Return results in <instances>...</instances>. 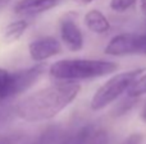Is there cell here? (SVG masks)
Returning a JSON list of instances; mask_svg holds the SVG:
<instances>
[{
    "label": "cell",
    "mask_w": 146,
    "mask_h": 144,
    "mask_svg": "<svg viewBox=\"0 0 146 144\" xmlns=\"http://www.w3.org/2000/svg\"><path fill=\"white\" fill-rule=\"evenodd\" d=\"M137 98H133V97L127 96L126 99H123L122 102H119L117 105V107L114 109L113 114L114 116H122V115H126L129 110H132V107L135 106V102H136Z\"/></svg>",
    "instance_id": "obj_15"
},
{
    "label": "cell",
    "mask_w": 146,
    "mask_h": 144,
    "mask_svg": "<svg viewBox=\"0 0 146 144\" xmlns=\"http://www.w3.org/2000/svg\"><path fill=\"white\" fill-rule=\"evenodd\" d=\"M90 144H109L108 133L104 132V130H96L95 135H94Z\"/></svg>",
    "instance_id": "obj_18"
},
{
    "label": "cell",
    "mask_w": 146,
    "mask_h": 144,
    "mask_svg": "<svg viewBox=\"0 0 146 144\" xmlns=\"http://www.w3.org/2000/svg\"><path fill=\"white\" fill-rule=\"evenodd\" d=\"M140 119L142 120V121L146 124V102L144 103V106H142L141 109V112H140Z\"/></svg>",
    "instance_id": "obj_21"
},
{
    "label": "cell",
    "mask_w": 146,
    "mask_h": 144,
    "mask_svg": "<svg viewBox=\"0 0 146 144\" xmlns=\"http://www.w3.org/2000/svg\"><path fill=\"white\" fill-rule=\"evenodd\" d=\"M96 128L91 124H85L64 134L62 144H90L96 133Z\"/></svg>",
    "instance_id": "obj_10"
},
{
    "label": "cell",
    "mask_w": 146,
    "mask_h": 144,
    "mask_svg": "<svg viewBox=\"0 0 146 144\" xmlns=\"http://www.w3.org/2000/svg\"><path fill=\"white\" fill-rule=\"evenodd\" d=\"M60 40L71 51H80L83 47V35L73 19H63L59 26Z\"/></svg>",
    "instance_id": "obj_7"
},
{
    "label": "cell",
    "mask_w": 146,
    "mask_h": 144,
    "mask_svg": "<svg viewBox=\"0 0 146 144\" xmlns=\"http://www.w3.org/2000/svg\"><path fill=\"white\" fill-rule=\"evenodd\" d=\"M83 22H85L86 27L96 35H104L110 29L109 19L105 17L104 13H101L98 9H91L86 12L85 17H83Z\"/></svg>",
    "instance_id": "obj_9"
},
{
    "label": "cell",
    "mask_w": 146,
    "mask_h": 144,
    "mask_svg": "<svg viewBox=\"0 0 146 144\" xmlns=\"http://www.w3.org/2000/svg\"><path fill=\"white\" fill-rule=\"evenodd\" d=\"M136 3H139V0H110L109 7L113 12L124 13L127 10H129L131 8H133L136 5Z\"/></svg>",
    "instance_id": "obj_14"
},
{
    "label": "cell",
    "mask_w": 146,
    "mask_h": 144,
    "mask_svg": "<svg viewBox=\"0 0 146 144\" xmlns=\"http://www.w3.org/2000/svg\"><path fill=\"white\" fill-rule=\"evenodd\" d=\"M23 139V134L21 133H12V134L0 135V144H18Z\"/></svg>",
    "instance_id": "obj_17"
},
{
    "label": "cell",
    "mask_w": 146,
    "mask_h": 144,
    "mask_svg": "<svg viewBox=\"0 0 146 144\" xmlns=\"http://www.w3.org/2000/svg\"><path fill=\"white\" fill-rule=\"evenodd\" d=\"M144 94H146V73L141 74L127 92V96L133 98H140Z\"/></svg>",
    "instance_id": "obj_13"
},
{
    "label": "cell",
    "mask_w": 146,
    "mask_h": 144,
    "mask_svg": "<svg viewBox=\"0 0 146 144\" xmlns=\"http://www.w3.org/2000/svg\"><path fill=\"white\" fill-rule=\"evenodd\" d=\"M114 61L99 59H63L53 63L49 68L51 78L60 82H76L106 77L118 70Z\"/></svg>",
    "instance_id": "obj_2"
},
{
    "label": "cell",
    "mask_w": 146,
    "mask_h": 144,
    "mask_svg": "<svg viewBox=\"0 0 146 144\" xmlns=\"http://www.w3.org/2000/svg\"><path fill=\"white\" fill-rule=\"evenodd\" d=\"M72 1L78 5H88V4H91L94 0H72Z\"/></svg>",
    "instance_id": "obj_22"
},
{
    "label": "cell",
    "mask_w": 146,
    "mask_h": 144,
    "mask_svg": "<svg viewBox=\"0 0 146 144\" xmlns=\"http://www.w3.org/2000/svg\"><path fill=\"white\" fill-rule=\"evenodd\" d=\"M8 1H9V0H0V8H1V7H4V5L7 4Z\"/></svg>",
    "instance_id": "obj_23"
},
{
    "label": "cell",
    "mask_w": 146,
    "mask_h": 144,
    "mask_svg": "<svg viewBox=\"0 0 146 144\" xmlns=\"http://www.w3.org/2000/svg\"><path fill=\"white\" fill-rule=\"evenodd\" d=\"M64 134H66V132H63L58 126L48 128L40 135V138L37 139V143L36 144H62Z\"/></svg>",
    "instance_id": "obj_12"
},
{
    "label": "cell",
    "mask_w": 146,
    "mask_h": 144,
    "mask_svg": "<svg viewBox=\"0 0 146 144\" xmlns=\"http://www.w3.org/2000/svg\"><path fill=\"white\" fill-rule=\"evenodd\" d=\"M62 52V45L53 36H45L33 40L28 45V54L36 63H42Z\"/></svg>",
    "instance_id": "obj_6"
},
{
    "label": "cell",
    "mask_w": 146,
    "mask_h": 144,
    "mask_svg": "<svg viewBox=\"0 0 146 144\" xmlns=\"http://www.w3.org/2000/svg\"><path fill=\"white\" fill-rule=\"evenodd\" d=\"M145 28H146V20H145Z\"/></svg>",
    "instance_id": "obj_24"
},
{
    "label": "cell",
    "mask_w": 146,
    "mask_h": 144,
    "mask_svg": "<svg viewBox=\"0 0 146 144\" xmlns=\"http://www.w3.org/2000/svg\"><path fill=\"white\" fill-rule=\"evenodd\" d=\"M15 115V107H7V106H0V126L8 124L9 121H12V119Z\"/></svg>",
    "instance_id": "obj_16"
},
{
    "label": "cell",
    "mask_w": 146,
    "mask_h": 144,
    "mask_svg": "<svg viewBox=\"0 0 146 144\" xmlns=\"http://www.w3.org/2000/svg\"><path fill=\"white\" fill-rule=\"evenodd\" d=\"M142 142H144V135L141 133H132L124 138L121 144H142Z\"/></svg>",
    "instance_id": "obj_19"
},
{
    "label": "cell",
    "mask_w": 146,
    "mask_h": 144,
    "mask_svg": "<svg viewBox=\"0 0 146 144\" xmlns=\"http://www.w3.org/2000/svg\"><path fill=\"white\" fill-rule=\"evenodd\" d=\"M45 69L46 65L44 63H37L31 68L17 71L0 68V106L30 89L42 77Z\"/></svg>",
    "instance_id": "obj_4"
},
{
    "label": "cell",
    "mask_w": 146,
    "mask_h": 144,
    "mask_svg": "<svg viewBox=\"0 0 146 144\" xmlns=\"http://www.w3.org/2000/svg\"><path fill=\"white\" fill-rule=\"evenodd\" d=\"M60 0H18L13 7L15 14L33 15L55 8Z\"/></svg>",
    "instance_id": "obj_8"
},
{
    "label": "cell",
    "mask_w": 146,
    "mask_h": 144,
    "mask_svg": "<svg viewBox=\"0 0 146 144\" xmlns=\"http://www.w3.org/2000/svg\"><path fill=\"white\" fill-rule=\"evenodd\" d=\"M139 8L141 14L146 18V0H139Z\"/></svg>",
    "instance_id": "obj_20"
},
{
    "label": "cell",
    "mask_w": 146,
    "mask_h": 144,
    "mask_svg": "<svg viewBox=\"0 0 146 144\" xmlns=\"http://www.w3.org/2000/svg\"><path fill=\"white\" fill-rule=\"evenodd\" d=\"M81 86L60 82L28 94L15 107V115L27 122L48 121L58 116L78 97Z\"/></svg>",
    "instance_id": "obj_1"
},
{
    "label": "cell",
    "mask_w": 146,
    "mask_h": 144,
    "mask_svg": "<svg viewBox=\"0 0 146 144\" xmlns=\"http://www.w3.org/2000/svg\"><path fill=\"white\" fill-rule=\"evenodd\" d=\"M145 73V69L137 68L127 71L114 74L104 84H101L94 93L90 101V107L92 111H101L110 103L115 102L121 96L128 92L131 86L136 82V79Z\"/></svg>",
    "instance_id": "obj_3"
},
{
    "label": "cell",
    "mask_w": 146,
    "mask_h": 144,
    "mask_svg": "<svg viewBox=\"0 0 146 144\" xmlns=\"http://www.w3.org/2000/svg\"><path fill=\"white\" fill-rule=\"evenodd\" d=\"M28 28V22L26 19H18L13 20L9 24L5 26L4 32H3V37H4L5 42L12 43L19 40L23 35H25L26 29Z\"/></svg>",
    "instance_id": "obj_11"
},
{
    "label": "cell",
    "mask_w": 146,
    "mask_h": 144,
    "mask_svg": "<svg viewBox=\"0 0 146 144\" xmlns=\"http://www.w3.org/2000/svg\"><path fill=\"white\" fill-rule=\"evenodd\" d=\"M104 52L110 56H146V33H119L110 38Z\"/></svg>",
    "instance_id": "obj_5"
}]
</instances>
